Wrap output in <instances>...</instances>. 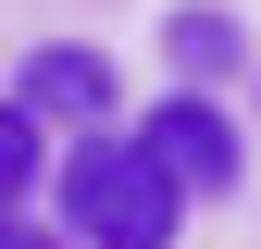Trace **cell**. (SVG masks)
<instances>
[{
  "label": "cell",
  "instance_id": "cell-1",
  "mask_svg": "<svg viewBox=\"0 0 261 249\" xmlns=\"http://www.w3.org/2000/svg\"><path fill=\"white\" fill-rule=\"evenodd\" d=\"M62 212H75L87 249H174L187 187L162 175L137 137H75V162H62Z\"/></svg>",
  "mask_w": 261,
  "mask_h": 249
},
{
  "label": "cell",
  "instance_id": "cell-2",
  "mask_svg": "<svg viewBox=\"0 0 261 249\" xmlns=\"http://www.w3.org/2000/svg\"><path fill=\"white\" fill-rule=\"evenodd\" d=\"M149 162L187 187V200H212V187H237V124H224V100H199V87H187V100H162L149 112Z\"/></svg>",
  "mask_w": 261,
  "mask_h": 249
},
{
  "label": "cell",
  "instance_id": "cell-3",
  "mask_svg": "<svg viewBox=\"0 0 261 249\" xmlns=\"http://www.w3.org/2000/svg\"><path fill=\"white\" fill-rule=\"evenodd\" d=\"M13 112L25 124H112V62L100 50H38L13 75Z\"/></svg>",
  "mask_w": 261,
  "mask_h": 249
},
{
  "label": "cell",
  "instance_id": "cell-4",
  "mask_svg": "<svg viewBox=\"0 0 261 249\" xmlns=\"http://www.w3.org/2000/svg\"><path fill=\"white\" fill-rule=\"evenodd\" d=\"M162 38H174V62H187V75H224V62H237V13H212V0H187V13L162 25Z\"/></svg>",
  "mask_w": 261,
  "mask_h": 249
},
{
  "label": "cell",
  "instance_id": "cell-5",
  "mask_svg": "<svg viewBox=\"0 0 261 249\" xmlns=\"http://www.w3.org/2000/svg\"><path fill=\"white\" fill-rule=\"evenodd\" d=\"M25 187H38V124H25L13 100H0V212H13Z\"/></svg>",
  "mask_w": 261,
  "mask_h": 249
},
{
  "label": "cell",
  "instance_id": "cell-6",
  "mask_svg": "<svg viewBox=\"0 0 261 249\" xmlns=\"http://www.w3.org/2000/svg\"><path fill=\"white\" fill-rule=\"evenodd\" d=\"M0 249H62V237H38V225H0Z\"/></svg>",
  "mask_w": 261,
  "mask_h": 249
}]
</instances>
